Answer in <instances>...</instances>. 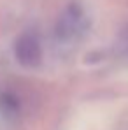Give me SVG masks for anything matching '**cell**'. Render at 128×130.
Masks as SVG:
<instances>
[{
    "instance_id": "obj_1",
    "label": "cell",
    "mask_w": 128,
    "mask_h": 130,
    "mask_svg": "<svg viewBox=\"0 0 128 130\" xmlns=\"http://www.w3.org/2000/svg\"><path fill=\"white\" fill-rule=\"evenodd\" d=\"M88 26L84 11L77 4H70L60 16L56 23V37L60 41H72L77 39Z\"/></svg>"
},
{
    "instance_id": "obj_2",
    "label": "cell",
    "mask_w": 128,
    "mask_h": 130,
    "mask_svg": "<svg viewBox=\"0 0 128 130\" xmlns=\"http://www.w3.org/2000/svg\"><path fill=\"white\" fill-rule=\"evenodd\" d=\"M14 55L18 62L25 67H37L42 58V47L35 34H23L16 41Z\"/></svg>"
}]
</instances>
